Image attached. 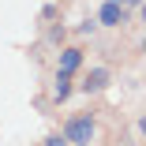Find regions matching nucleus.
<instances>
[{
	"label": "nucleus",
	"instance_id": "obj_1",
	"mask_svg": "<svg viewBox=\"0 0 146 146\" xmlns=\"http://www.w3.org/2000/svg\"><path fill=\"white\" fill-rule=\"evenodd\" d=\"M64 139H68V146H90L94 139H98V120L90 112H79V116H68L64 120V131H60Z\"/></svg>",
	"mask_w": 146,
	"mask_h": 146
},
{
	"label": "nucleus",
	"instance_id": "obj_2",
	"mask_svg": "<svg viewBox=\"0 0 146 146\" xmlns=\"http://www.w3.org/2000/svg\"><path fill=\"white\" fill-rule=\"evenodd\" d=\"M124 23H127V8L112 4V0H105V4L98 8V26H109V30H120Z\"/></svg>",
	"mask_w": 146,
	"mask_h": 146
},
{
	"label": "nucleus",
	"instance_id": "obj_3",
	"mask_svg": "<svg viewBox=\"0 0 146 146\" xmlns=\"http://www.w3.org/2000/svg\"><path fill=\"white\" fill-rule=\"evenodd\" d=\"M109 82H112V71L98 64V68H90V71H86V79L79 82V90H82V94H101Z\"/></svg>",
	"mask_w": 146,
	"mask_h": 146
},
{
	"label": "nucleus",
	"instance_id": "obj_4",
	"mask_svg": "<svg viewBox=\"0 0 146 146\" xmlns=\"http://www.w3.org/2000/svg\"><path fill=\"white\" fill-rule=\"evenodd\" d=\"M79 68H82V49H79V45H60V56H56V71L75 75Z\"/></svg>",
	"mask_w": 146,
	"mask_h": 146
},
{
	"label": "nucleus",
	"instance_id": "obj_5",
	"mask_svg": "<svg viewBox=\"0 0 146 146\" xmlns=\"http://www.w3.org/2000/svg\"><path fill=\"white\" fill-rule=\"evenodd\" d=\"M71 90H75V86H71V75L56 71V79H52V101H56V105L68 101V98H71Z\"/></svg>",
	"mask_w": 146,
	"mask_h": 146
},
{
	"label": "nucleus",
	"instance_id": "obj_6",
	"mask_svg": "<svg viewBox=\"0 0 146 146\" xmlns=\"http://www.w3.org/2000/svg\"><path fill=\"white\" fill-rule=\"evenodd\" d=\"M64 38H68V26H60V23H52L49 30H45V41L49 45H64Z\"/></svg>",
	"mask_w": 146,
	"mask_h": 146
},
{
	"label": "nucleus",
	"instance_id": "obj_7",
	"mask_svg": "<svg viewBox=\"0 0 146 146\" xmlns=\"http://www.w3.org/2000/svg\"><path fill=\"white\" fill-rule=\"evenodd\" d=\"M98 34V19H86V23H79V38H94Z\"/></svg>",
	"mask_w": 146,
	"mask_h": 146
},
{
	"label": "nucleus",
	"instance_id": "obj_8",
	"mask_svg": "<svg viewBox=\"0 0 146 146\" xmlns=\"http://www.w3.org/2000/svg\"><path fill=\"white\" fill-rule=\"evenodd\" d=\"M45 146H68V139H64V135H49Z\"/></svg>",
	"mask_w": 146,
	"mask_h": 146
},
{
	"label": "nucleus",
	"instance_id": "obj_9",
	"mask_svg": "<svg viewBox=\"0 0 146 146\" xmlns=\"http://www.w3.org/2000/svg\"><path fill=\"white\" fill-rule=\"evenodd\" d=\"M112 4H120V8H142V0H112Z\"/></svg>",
	"mask_w": 146,
	"mask_h": 146
}]
</instances>
